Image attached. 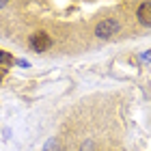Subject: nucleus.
I'll return each instance as SVG.
<instances>
[{"label": "nucleus", "instance_id": "obj_7", "mask_svg": "<svg viewBox=\"0 0 151 151\" xmlns=\"http://www.w3.org/2000/svg\"><path fill=\"white\" fill-rule=\"evenodd\" d=\"M0 80H2V71H0Z\"/></svg>", "mask_w": 151, "mask_h": 151}, {"label": "nucleus", "instance_id": "obj_2", "mask_svg": "<svg viewBox=\"0 0 151 151\" xmlns=\"http://www.w3.org/2000/svg\"><path fill=\"white\" fill-rule=\"evenodd\" d=\"M116 30H119V24H116L114 19H104V22H99V24H97V28H95V32H97V37H99V39H108V37H112Z\"/></svg>", "mask_w": 151, "mask_h": 151}, {"label": "nucleus", "instance_id": "obj_4", "mask_svg": "<svg viewBox=\"0 0 151 151\" xmlns=\"http://www.w3.org/2000/svg\"><path fill=\"white\" fill-rule=\"evenodd\" d=\"M0 65H4V67L13 65V58H11V54H6V52H0Z\"/></svg>", "mask_w": 151, "mask_h": 151}, {"label": "nucleus", "instance_id": "obj_5", "mask_svg": "<svg viewBox=\"0 0 151 151\" xmlns=\"http://www.w3.org/2000/svg\"><path fill=\"white\" fill-rule=\"evenodd\" d=\"M145 58H147V60H149V58H151V52H147V54H145Z\"/></svg>", "mask_w": 151, "mask_h": 151}, {"label": "nucleus", "instance_id": "obj_6", "mask_svg": "<svg viewBox=\"0 0 151 151\" xmlns=\"http://www.w3.org/2000/svg\"><path fill=\"white\" fill-rule=\"evenodd\" d=\"M2 6H4V2H0V9H2Z\"/></svg>", "mask_w": 151, "mask_h": 151}, {"label": "nucleus", "instance_id": "obj_3", "mask_svg": "<svg viewBox=\"0 0 151 151\" xmlns=\"http://www.w3.org/2000/svg\"><path fill=\"white\" fill-rule=\"evenodd\" d=\"M138 19H140V24L151 26V2L140 4V9H138Z\"/></svg>", "mask_w": 151, "mask_h": 151}, {"label": "nucleus", "instance_id": "obj_1", "mask_svg": "<svg viewBox=\"0 0 151 151\" xmlns=\"http://www.w3.org/2000/svg\"><path fill=\"white\" fill-rule=\"evenodd\" d=\"M50 45H52V39L47 37V32H35V35L30 37V47L35 52H45V50H50Z\"/></svg>", "mask_w": 151, "mask_h": 151}]
</instances>
